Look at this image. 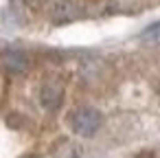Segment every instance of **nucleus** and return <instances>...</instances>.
Returning a JSON list of instances; mask_svg holds the SVG:
<instances>
[{
    "mask_svg": "<svg viewBox=\"0 0 160 158\" xmlns=\"http://www.w3.org/2000/svg\"><path fill=\"white\" fill-rule=\"evenodd\" d=\"M101 125V112L94 108H79L70 116V127L79 136H92Z\"/></svg>",
    "mask_w": 160,
    "mask_h": 158,
    "instance_id": "f257e3e1",
    "label": "nucleus"
},
{
    "mask_svg": "<svg viewBox=\"0 0 160 158\" xmlns=\"http://www.w3.org/2000/svg\"><path fill=\"white\" fill-rule=\"evenodd\" d=\"M140 40L147 42V44H160V22L149 24V27L140 33Z\"/></svg>",
    "mask_w": 160,
    "mask_h": 158,
    "instance_id": "20e7f679",
    "label": "nucleus"
},
{
    "mask_svg": "<svg viewBox=\"0 0 160 158\" xmlns=\"http://www.w3.org/2000/svg\"><path fill=\"white\" fill-rule=\"evenodd\" d=\"M31 158H33V156H31Z\"/></svg>",
    "mask_w": 160,
    "mask_h": 158,
    "instance_id": "39448f33",
    "label": "nucleus"
},
{
    "mask_svg": "<svg viewBox=\"0 0 160 158\" xmlns=\"http://www.w3.org/2000/svg\"><path fill=\"white\" fill-rule=\"evenodd\" d=\"M40 99H42V105H44V108L55 110V108L62 103V99H64V88H62L57 81H48V84L42 88Z\"/></svg>",
    "mask_w": 160,
    "mask_h": 158,
    "instance_id": "7ed1b4c3",
    "label": "nucleus"
},
{
    "mask_svg": "<svg viewBox=\"0 0 160 158\" xmlns=\"http://www.w3.org/2000/svg\"><path fill=\"white\" fill-rule=\"evenodd\" d=\"M0 66L7 73H22L29 66V59L22 51H5L0 55Z\"/></svg>",
    "mask_w": 160,
    "mask_h": 158,
    "instance_id": "f03ea898",
    "label": "nucleus"
}]
</instances>
